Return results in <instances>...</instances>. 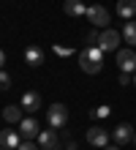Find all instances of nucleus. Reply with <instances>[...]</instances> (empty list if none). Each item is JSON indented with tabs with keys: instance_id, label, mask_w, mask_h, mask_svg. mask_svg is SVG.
Wrapping results in <instances>:
<instances>
[{
	"instance_id": "f257e3e1",
	"label": "nucleus",
	"mask_w": 136,
	"mask_h": 150,
	"mask_svg": "<svg viewBox=\"0 0 136 150\" xmlns=\"http://www.w3.org/2000/svg\"><path fill=\"white\" fill-rule=\"evenodd\" d=\"M79 66L85 74H98L104 66V49L101 47H85L79 52Z\"/></svg>"
},
{
	"instance_id": "f03ea898",
	"label": "nucleus",
	"mask_w": 136,
	"mask_h": 150,
	"mask_svg": "<svg viewBox=\"0 0 136 150\" xmlns=\"http://www.w3.org/2000/svg\"><path fill=\"white\" fill-rule=\"evenodd\" d=\"M68 120V107L66 104H52V107L47 109V123L52 128H63Z\"/></svg>"
},
{
	"instance_id": "7ed1b4c3",
	"label": "nucleus",
	"mask_w": 136,
	"mask_h": 150,
	"mask_svg": "<svg viewBox=\"0 0 136 150\" xmlns=\"http://www.w3.org/2000/svg\"><path fill=\"white\" fill-rule=\"evenodd\" d=\"M114 55H117V66H120V71H125V74H133L136 71V52H133V47L117 49Z\"/></svg>"
},
{
	"instance_id": "20e7f679",
	"label": "nucleus",
	"mask_w": 136,
	"mask_h": 150,
	"mask_svg": "<svg viewBox=\"0 0 136 150\" xmlns=\"http://www.w3.org/2000/svg\"><path fill=\"white\" fill-rule=\"evenodd\" d=\"M87 22L93 25V28H106L109 25V11L104 6H87Z\"/></svg>"
},
{
	"instance_id": "39448f33",
	"label": "nucleus",
	"mask_w": 136,
	"mask_h": 150,
	"mask_svg": "<svg viewBox=\"0 0 136 150\" xmlns=\"http://www.w3.org/2000/svg\"><path fill=\"white\" fill-rule=\"evenodd\" d=\"M98 47L104 52H117L120 49V33L117 30H104L101 36H98Z\"/></svg>"
},
{
	"instance_id": "423d86ee",
	"label": "nucleus",
	"mask_w": 136,
	"mask_h": 150,
	"mask_svg": "<svg viewBox=\"0 0 136 150\" xmlns=\"http://www.w3.org/2000/svg\"><path fill=\"white\" fill-rule=\"evenodd\" d=\"M87 142L93 145V147H106V145H109V131L101 128V126L87 128Z\"/></svg>"
},
{
	"instance_id": "0eeeda50",
	"label": "nucleus",
	"mask_w": 136,
	"mask_h": 150,
	"mask_svg": "<svg viewBox=\"0 0 136 150\" xmlns=\"http://www.w3.org/2000/svg\"><path fill=\"white\" fill-rule=\"evenodd\" d=\"M22 145V134L19 131H0V150H16Z\"/></svg>"
},
{
	"instance_id": "6e6552de",
	"label": "nucleus",
	"mask_w": 136,
	"mask_h": 150,
	"mask_svg": "<svg viewBox=\"0 0 136 150\" xmlns=\"http://www.w3.org/2000/svg\"><path fill=\"white\" fill-rule=\"evenodd\" d=\"M19 134H22V139H35V137L41 134V128H38V120H35L33 115H30V117H25V120L19 123Z\"/></svg>"
},
{
	"instance_id": "1a4fd4ad",
	"label": "nucleus",
	"mask_w": 136,
	"mask_h": 150,
	"mask_svg": "<svg viewBox=\"0 0 136 150\" xmlns=\"http://www.w3.org/2000/svg\"><path fill=\"white\" fill-rule=\"evenodd\" d=\"M22 109H25V112H30V115H35V109H41V96H38V93H33V90L22 93Z\"/></svg>"
},
{
	"instance_id": "9d476101",
	"label": "nucleus",
	"mask_w": 136,
	"mask_h": 150,
	"mask_svg": "<svg viewBox=\"0 0 136 150\" xmlns=\"http://www.w3.org/2000/svg\"><path fill=\"white\" fill-rule=\"evenodd\" d=\"M57 142H60V137H57V131H54V128L41 131V134H38V145H41V150H54V147H57Z\"/></svg>"
},
{
	"instance_id": "9b49d317",
	"label": "nucleus",
	"mask_w": 136,
	"mask_h": 150,
	"mask_svg": "<svg viewBox=\"0 0 136 150\" xmlns=\"http://www.w3.org/2000/svg\"><path fill=\"white\" fill-rule=\"evenodd\" d=\"M112 137H114L117 145H125V142H131V139H133V128L128 126V123H120V126L112 131Z\"/></svg>"
},
{
	"instance_id": "f8f14e48",
	"label": "nucleus",
	"mask_w": 136,
	"mask_h": 150,
	"mask_svg": "<svg viewBox=\"0 0 136 150\" xmlns=\"http://www.w3.org/2000/svg\"><path fill=\"white\" fill-rule=\"evenodd\" d=\"M63 11H66L68 16H85L87 6L82 3V0H66V3H63Z\"/></svg>"
},
{
	"instance_id": "ddd939ff",
	"label": "nucleus",
	"mask_w": 136,
	"mask_h": 150,
	"mask_svg": "<svg viewBox=\"0 0 136 150\" xmlns=\"http://www.w3.org/2000/svg\"><path fill=\"white\" fill-rule=\"evenodd\" d=\"M117 14L123 19H133L136 16V0H117Z\"/></svg>"
},
{
	"instance_id": "4468645a",
	"label": "nucleus",
	"mask_w": 136,
	"mask_h": 150,
	"mask_svg": "<svg viewBox=\"0 0 136 150\" xmlns=\"http://www.w3.org/2000/svg\"><path fill=\"white\" fill-rule=\"evenodd\" d=\"M25 60H27V66H41L44 63V49L41 47H27L25 49Z\"/></svg>"
},
{
	"instance_id": "2eb2a0df",
	"label": "nucleus",
	"mask_w": 136,
	"mask_h": 150,
	"mask_svg": "<svg viewBox=\"0 0 136 150\" xmlns=\"http://www.w3.org/2000/svg\"><path fill=\"white\" fill-rule=\"evenodd\" d=\"M3 120L6 123H22L25 120V109L22 107H6L3 109Z\"/></svg>"
},
{
	"instance_id": "dca6fc26",
	"label": "nucleus",
	"mask_w": 136,
	"mask_h": 150,
	"mask_svg": "<svg viewBox=\"0 0 136 150\" xmlns=\"http://www.w3.org/2000/svg\"><path fill=\"white\" fill-rule=\"evenodd\" d=\"M123 38H125V44L136 47V22H125V28H123Z\"/></svg>"
},
{
	"instance_id": "f3484780",
	"label": "nucleus",
	"mask_w": 136,
	"mask_h": 150,
	"mask_svg": "<svg viewBox=\"0 0 136 150\" xmlns=\"http://www.w3.org/2000/svg\"><path fill=\"white\" fill-rule=\"evenodd\" d=\"M106 115H109V107H95V109H90V117H106Z\"/></svg>"
},
{
	"instance_id": "a211bd4d",
	"label": "nucleus",
	"mask_w": 136,
	"mask_h": 150,
	"mask_svg": "<svg viewBox=\"0 0 136 150\" xmlns=\"http://www.w3.org/2000/svg\"><path fill=\"white\" fill-rule=\"evenodd\" d=\"M16 150H41V145H33V139H22V145Z\"/></svg>"
},
{
	"instance_id": "6ab92c4d",
	"label": "nucleus",
	"mask_w": 136,
	"mask_h": 150,
	"mask_svg": "<svg viewBox=\"0 0 136 150\" xmlns=\"http://www.w3.org/2000/svg\"><path fill=\"white\" fill-rule=\"evenodd\" d=\"M8 87H11V76L6 71H0V90H8Z\"/></svg>"
},
{
	"instance_id": "aec40b11",
	"label": "nucleus",
	"mask_w": 136,
	"mask_h": 150,
	"mask_svg": "<svg viewBox=\"0 0 136 150\" xmlns=\"http://www.w3.org/2000/svg\"><path fill=\"white\" fill-rule=\"evenodd\" d=\"M120 85H131V74L123 71V74H120Z\"/></svg>"
},
{
	"instance_id": "412c9836",
	"label": "nucleus",
	"mask_w": 136,
	"mask_h": 150,
	"mask_svg": "<svg viewBox=\"0 0 136 150\" xmlns=\"http://www.w3.org/2000/svg\"><path fill=\"white\" fill-rule=\"evenodd\" d=\"M95 41H98V33L93 30V33H90V36H87V44H95Z\"/></svg>"
},
{
	"instance_id": "4be33fe9",
	"label": "nucleus",
	"mask_w": 136,
	"mask_h": 150,
	"mask_svg": "<svg viewBox=\"0 0 136 150\" xmlns=\"http://www.w3.org/2000/svg\"><path fill=\"white\" fill-rule=\"evenodd\" d=\"M3 66H6V52L0 49V71H3Z\"/></svg>"
},
{
	"instance_id": "5701e85b",
	"label": "nucleus",
	"mask_w": 136,
	"mask_h": 150,
	"mask_svg": "<svg viewBox=\"0 0 136 150\" xmlns=\"http://www.w3.org/2000/svg\"><path fill=\"white\" fill-rule=\"evenodd\" d=\"M104 150H120V145H106Z\"/></svg>"
},
{
	"instance_id": "b1692460",
	"label": "nucleus",
	"mask_w": 136,
	"mask_h": 150,
	"mask_svg": "<svg viewBox=\"0 0 136 150\" xmlns=\"http://www.w3.org/2000/svg\"><path fill=\"white\" fill-rule=\"evenodd\" d=\"M133 142H136V131H133Z\"/></svg>"
},
{
	"instance_id": "393cba45",
	"label": "nucleus",
	"mask_w": 136,
	"mask_h": 150,
	"mask_svg": "<svg viewBox=\"0 0 136 150\" xmlns=\"http://www.w3.org/2000/svg\"><path fill=\"white\" fill-rule=\"evenodd\" d=\"M133 82H136V76H133Z\"/></svg>"
},
{
	"instance_id": "a878e982",
	"label": "nucleus",
	"mask_w": 136,
	"mask_h": 150,
	"mask_svg": "<svg viewBox=\"0 0 136 150\" xmlns=\"http://www.w3.org/2000/svg\"><path fill=\"white\" fill-rule=\"evenodd\" d=\"M68 150H74V147H68Z\"/></svg>"
}]
</instances>
